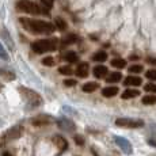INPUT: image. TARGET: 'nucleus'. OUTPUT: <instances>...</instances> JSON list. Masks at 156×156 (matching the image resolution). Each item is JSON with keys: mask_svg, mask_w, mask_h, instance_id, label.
<instances>
[{"mask_svg": "<svg viewBox=\"0 0 156 156\" xmlns=\"http://www.w3.org/2000/svg\"><path fill=\"white\" fill-rule=\"evenodd\" d=\"M19 22H20V25L23 26V29L27 30L29 33H33V34H52L57 29L56 26L50 22L31 19V18H20Z\"/></svg>", "mask_w": 156, "mask_h": 156, "instance_id": "nucleus-1", "label": "nucleus"}, {"mask_svg": "<svg viewBox=\"0 0 156 156\" xmlns=\"http://www.w3.org/2000/svg\"><path fill=\"white\" fill-rule=\"evenodd\" d=\"M16 10L31 15H38V14L48 15V12H49V10H46L42 5H38L37 3L31 2V0H19L16 3Z\"/></svg>", "mask_w": 156, "mask_h": 156, "instance_id": "nucleus-2", "label": "nucleus"}, {"mask_svg": "<svg viewBox=\"0 0 156 156\" xmlns=\"http://www.w3.org/2000/svg\"><path fill=\"white\" fill-rule=\"evenodd\" d=\"M57 44L58 40L57 38H46V40H38L35 42H33L31 49L34 50L37 55H42L46 52H53L57 49Z\"/></svg>", "mask_w": 156, "mask_h": 156, "instance_id": "nucleus-3", "label": "nucleus"}, {"mask_svg": "<svg viewBox=\"0 0 156 156\" xmlns=\"http://www.w3.org/2000/svg\"><path fill=\"white\" fill-rule=\"evenodd\" d=\"M18 90H19V94L22 95V98L27 102L30 106L37 107V106H41V105H42L44 99L41 98L40 94H37V92L34 91V90L27 88V87H23V86H20Z\"/></svg>", "mask_w": 156, "mask_h": 156, "instance_id": "nucleus-4", "label": "nucleus"}, {"mask_svg": "<svg viewBox=\"0 0 156 156\" xmlns=\"http://www.w3.org/2000/svg\"><path fill=\"white\" fill-rule=\"evenodd\" d=\"M22 134H23V126L22 125H15V126L10 128L7 132H4L0 136V145H5L7 143L14 141V140L19 139Z\"/></svg>", "mask_w": 156, "mask_h": 156, "instance_id": "nucleus-5", "label": "nucleus"}, {"mask_svg": "<svg viewBox=\"0 0 156 156\" xmlns=\"http://www.w3.org/2000/svg\"><path fill=\"white\" fill-rule=\"evenodd\" d=\"M115 125L121 128H141L144 126V121L132 118H118L115 119Z\"/></svg>", "mask_w": 156, "mask_h": 156, "instance_id": "nucleus-6", "label": "nucleus"}, {"mask_svg": "<svg viewBox=\"0 0 156 156\" xmlns=\"http://www.w3.org/2000/svg\"><path fill=\"white\" fill-rule=\"evenodd\" d=\"M53 121H55V119H53L50 115H48V114H42V115H37V117H34V118H31V121L30 122H31L34 126H45V125L52 124Z\"/></svg>", "mask_w": 156, "mask_h": 156, "instance_id": "nucleus-7", "label": "nucleus"}, {"mask_svg": "<svg viewBox=\"0 0 156 156\" xmlns=\"http://www.w3.org/2000/svg\"><path fill=\"white\" fill-rule=\"evenodd\" d=\"M143 79L140 76H134V75H129V76L125 77L124 80V84L126 87H139L141 86Z\"/></svg>", "mask_w": 156, "mask_h": 156, "instance_id": "nucleus-8", "label": "nucleus"}, {"mask_svg": "<svg viewBox=\"0 0 156 156\" xmlns=\"http://www.w3.org/2000/svg\"><path fill=\"white\" fill-rule=\"evenodd\" d=\"M52 143L55 144V145L58 148V151H65V149L68 148V141L64 139V137H61V136H55L52 139Z\"/></svg>", "mask_w": 156, "mask_h": 156, "instance_id": "nucleus-9", "label": "nucleus"}, {"mask_svg": "<svg viewBox=\"0 0 156 156\" xmlns=\"http://www.w3.org/2000/svg\"><path fill=\"white\" fill-rule=\"evenodd\" d=\"M57 124H58V128L62 129V130L72 132L75 129V124L73 122H71L69 119H67V118H60L58 121H57Z\"/></svg>", "mask_w": 156, "mask_h": 156, "instance_id": "nucleus-10", "label": "nucleus"}, {"mask_svg": "<svg viewBox=\"0 0 156 156\" xmlns=\"http://www.w3.org/2000/svg\"><path fill=\"white\" fill-rule=\"evenodd\" d=\"M92 73H94V76L98 77V79H103V77H106L107 75H109V69H107V67H105V65H97V67L94 68V71H92Z\"/></svg>", "mask_w": 156, "mask_h": 156, "instance_id": "nucleus-11", "label": "nucleus"}, {"mask_svg": "<svg viewBox=\"0 0 156 156\" xmlns=\"http://www.w3.org/2000/svg\"><path fill=\"white\" fill-rule=\"evenodd\" d=\"M115 143L119 145V148L125 152V154H130L132 152V145L128 140L122 139V137H115Z\"/></svg>", "mask_w": 156, "mask_h": 156, "instance_id": "nucleus-12", "label": "nucleus"}, {"mask_svg": "<svg viewBox=\"0 0 156 156\" xmlns=\"http://www.w3.org/2000/svg\"><path fill=\"white\" fill-rule=\"evenodd\" d=\"M118 92H119V90H118V87H115V86L105 87V88L102 90V95H103L105 98H113V97H115Z\"/></svg>", "mask_w": 156, "mask_h": 156, "instance_id": "nucleus-13", "label": "nucleus"}, {"mask_svg": "<svg viewBox=\"0 0 156 156\" xmlns=\"http://www.w3.org/2000/svg\"><path fill=\"white\" fill-rule=\"evenodd\" d=\"M88 69H90V67L87 62H80L76 68V75L79 77H83V79H84V77L88 76Z\"/></svg>", "mask_w": 156, "mask_h": 156, "instance_id": "nucleus-14", "label": "nucleus"}, {"mask_svg": "<svg viewBox=\"0 0 156 156\" xmlns=\"http://www.w3.org/2000/svg\"><path fill=\"white\" fill-rule=\"evenodd\" d=\"M139 95H140V91H139V90L128 88V90H125V91L121 94V98H122V99H133V98L139 97Z\"/></svg>", "mask_w": 156, "mask_h": 156, "instance_id": "nucleus-15", "label": "nucleus"}, {"mask_svg": "<svg viewBox=\"0 0 156 156\" xmlns=\"http://www.w3.org/2000/svg\"><path fill=\"white\" fill-rule=\"evenodd\" d=\"M122 79V73L121 72H110L106 76V82L107 83H118Z\"/></svg>", "mask_w": 156, "mask_h": 156, "instance_id": "nucleus-16", "label": "nucleus"}, {"mask_svg": "<svg viewBox=\"0 0 156 156\" xmlns=\"http://www.w3.org/2000/svg\"><path fill=\"white\" fill-rule=\"evenodd\" d=\"M91 60L92 61H97V62H103V61L107 60V53L105 52V50H99V52H97V53L92 55Z\"/></svg>", "mask_w": 156, "mask_h": 156, "instance_id": "nucleus-17", "label": "nucleus"}, {"mask_svg": "<svg viewBox=\"0 0 156 156\" xmlns=\"http://www.w3.org/2000/svg\"><path fill=\"white\" fill-rule=\"evenodd\" d=\"M62 57H64L65 61L71 62V64H75V62L79 61V56H77V53H75V52H67Z\"/></svg>", "mask_w": 156, "mask_h": 156, "instance_id": "nucleus-18", "label": "nucleus"}, {"mask_svg": "<svg viewBox=\"0 0 156 156\" xmlns=\"http://www.w3.org/2000/svg\"><path fill=\"white\" fill-rule=\"evenodd\" d=\"M99 88V83H95V82H88L83 86V91L84 92H94Z\"/></svg>", "mask_w": 156, "mask_h": 156, "instance_id": "nucleus-19", "label": "nucleus"}, {"mask_svg": "<svg viewBox=\"0 0 156 156\" xmlns=\"http://www.w3.org/2000/svg\"><path fill=\"white\" fill-rule=\"evenodd\" d=\"M112 65L117 69H122V68L126 67V61L124 58H121V57H117V58L112 60Z\"/></svg>", "mask_w": 156, "mask_h": 156, "instance_id": "nucleus-20", "label": "nucleus"}, {"mask_svg": "<svg viewBox=\"0 0 156 156\" xmlns=\"http://www.w3.org/2000/svg\"><path fill=\"white\" fill-rule=\"evenodd\" d=\"M0 76H2L4 80H8V82L15 80V73H14V72L7 71V69H3V68H0Z\"/></svg>", "mask_w": 156, "mask_h": 156, "instance_id": "nucleus-21", "label": "nucleus"}, {"mask_svg": "<svg viewBox=\"0 0 156 156\" xmlns=\"http://www.w3.org/2000/svg\"><path fill=\"white\" fill-rule=\"evenodd\" d=\"M143 105H147V106H151V105H155L156 103V95L155 94H148L145 97H143Z\"/></svg>", "mask_w": 156, "mask_h": 156, "instance_id": "nucleus-22", "label": "nucleus"}, {"mask_svg": "<svg viewBox=\"0 0 156 156\" xmlns=\"http://www.w3.org/2000/svg\"><path fill=\"white\" fill-rule=\"evenodd\" d=\"M79 41V37L76 34H68L67 37L62 40V45H71V44H76Z\"/></svg>", "mask_w": 156, "mask_h": 156, "instance_id": "nucleus-23", "label": "nucleus"}, {"mask_svg": "<svg viewBox=\"0 0 156 156\" xmlns=\"http://www.w3.org/2000/svg\"><path fill=\"white\" fill-rule=\"evenodd\" d=\"M2 37L4 38V41L8 44V46H10L11 49H14V42H12V40H11V35H10V33H7L5 29L2 30Z\"/></svg>", "mask_w": 156, "mask_h": 156, "instance_id": "nucleus-24", "label": "nucleus"}, {"mask_svg": "<svg viewBox=\"0 0 156 156\" xmlns=\"http://www.w3.org/2000/svg\"><path fill=\"white\" fill-rule=\"evenodd\" d=\"M55 25H56V27L58 29V30H61V31L67 30V22H65V20L62 19V18H56Z\"/></svg>", "mask_w": 156, "mask_h": 156, "instance_id": "nucleus-25", "label": "nucleus"}, {"mask_svg": "<svg viewBox=\"0 0 156 156\" xmlns=\"http://www.w3.org/2000/svg\"><path fill=\"white\" fill-rule=\"evenodd\" d=\"M144 71V67L141 64H134V65H130L129 67V72L130 73H140V72Z\"/></svg>", "mask_w": 156, "mask_h": 156, "instance_id": "nucleus-26", "label": "nucleus"}, {"mask_svg": "<svg viewBox=\"0 0 156 156\" xmlns=\"http://www.w3.org/2000/svg\"><path fill=\"white\" fill-rule=\"evenodd\" d=\"M144 90H145L147 92H149V94H156V84L155 83H147V84L144 86Z\"/></svg>", "mask_w": 156, "mask_h": 156, "instance_id": "nucleus-27", "label": "nucleus"}, {"mask_svg": "<svg viewBox=\"0 0 156 156\" xmlns=\"http://www.w3.org/2000/svg\"><path fill=\"white\" fill-rule=\"evenodd\" d=\"M58 72L61 75H72L73 73V71H72V68L69 65H64V67H60L58 68Z\"/></svg>", "mask_w": 156, "mask_h": 156, "instance_id": "nucleus-28", "label": "nucleus"}, {"mask_svg": "<svg viewBox=\"0 0 156 156\" xmlns=\"http://www.w3.org/2000/svg\"><path fill=\"white\" fill-rule=\"evenodd\" d=\"M55 58L53 57H45V58L42 60V64L44 65H46V67H53L55 65Z\"/></svg>", "mask_w": 156, "mask_h": 156, "instance_id": "nucleus-29", "label": "nucleus"}, {"mask_svg": "<svg viewBox=\"0 0 156 156\" xmlns=\"http://www.w3.org/2000/svg\"><path fill=\"white\" fill-rule=\"evenodd\" d=\"M145 76L148 77L149 80H154V82H156V69H148L145 72Z\"/></svg>", "mask_w": 156, "mask_h": 156, "instance_id": "nucleus-30", "label": "nucleus"}, {"mask_svg": "<svg viewBox=\"0 0 156 156\" xmlns=\"http://www.w3.org/2000/svg\"><path fill=\"white\" fill-rule=\"evenodd\" d=\"M41 2V5L45 7L46 10H50L53 7V0H40Z\"/></svg>", "mask_w": 156, "mask_h": 156, "instance_id": "nucleus-31", "label": "nucleus"}, {"mask_svg": "<svg viewBox=\"0 0 156 156\" xmlns=\"http://www.w3.org/2000/svg\"><path fill=\"white\" fill-rule=\"evenodd\" d=\"M0 57H2V58H4V60H7V58H8L7 52L4 50V48H3V45H2V44H0Z\"/></svg>", "mask_w": 156, "mask_h": 156, "instance_id": "nucleus-32", "label": "nucleus"}, {"mask_svg": "<svg viewBox=\"0 0 156 156\" xmlns=\"http://www.w3.org/2000/svg\"><path fill=\"white\" fill-rule=\"evenodd\" d=\"M64 84L67 86V87H75L76 86V80H73V79H67L64 82Z\"/></svg>", "mask_w": 156, "mask_h": 156, "instance_id": "nucleus-33", "label": "nucleus"}, {"mask_svg": "<svg viewBox=\"0 0 156 156\" xmlns=\"http://www.w3.org/2000/svg\"><path fill=\"white\" fill-rule=\"evenodd\" d=\"M73 139H75V141H76V144H79V145H83V144H84V139H83L82 136H79V134H76Z\"/></svg>", "mask_w": 156, "mask_h": 156, "instance_id": "nucleus-34", "label": "nucleus"}, {"mask_svg": "<svg viewBox=\"0 0 156 156\" xmlns=\"http://www.w3.org/2000/svg\"><path fill=\"white\" fill-rule=\"evenodd\" d=\"M147 62H148V64H154V65H156V58L148 57V58H147Z\"/></svg>", "mask_w": 156, "mask_h": 156, "instance_id": "nucleus-35", "label": "nucleus"}, {"mask_svg": "<svg viewBox=\"0 0 156 156\" xmlns=\"http://www.w3.org/2000/svg\"><path fill=\"white\" fill-rule=\"evenodd\" d=\"M3 156H12V155L8 154V152H4V154H3Z\"/></svg>", "mask_w": 156, "mask_h": 156, "instance_id": "nucleus-36", "label": "nucleus"}, {"mask_svg": "<svg viewBox=\"0 0 156 156\" xmlns=\"http://www.w3.org/2000/svg\"><path fill=\"white\" fill-rule=\"evenodd\" d=\"M2 88H3V84H2V83H0V91H2Z\"/></svg>", "mask_w": 156, "mask_h": 156, "instance_id": "nucleus-37", "label": "nucleus"}]
</instances>
